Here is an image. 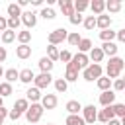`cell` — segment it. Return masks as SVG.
Wrapping results in <instances>:
<instances>
[{
	"instance_id": "d6986e66",
	"label": "cell",
	"mask_w": 125,
	"mask_h": 125,
	"mask_svg": "<svg viewBox=\"0 0 125 125\" xmlns=\"http://www.w3.org/2000/svg\"><path fill=\"white\" fill-rule=\"evenodd\" d=\"M88 8H92V12H94L96 16H100V14L105 10V2H104V0H92Z\"/></svg>"
},
{
	"instance_id": "484cf974",
	"label": "cell",
	"mask_w": 125,
	"mask_h": 125,
	"mask_svg": "<svg viewBox=\"0 0 125 125\" xmlns=\"http://www.w3.org/2000/svg\"><path fill=\"white\" fill-rule=\"evenodd\" d=\"M39 68H41V72H51L53 61H49L47 57H41V59H39Z\"/></svg>"
},
{
	"instance_id": "e0dca14e",
	"label": "cell",
	"mask_w": 125,
	"mask_h": 125,
	"mask_svg": "<svg viewBox=\"0 0 125 125\" xmlns=\"http://www.w3.org/2000/svg\"><path fill=\"white\" fill-rule=\"evenodd\" d=\"M96 119H100L102 123H107V121H111V119H115L113 117V111H111V107H104L100 113H98V117Z\"/></svg>"
},
{
	"instance_id": "b9f144b4",
	"label": "cell",
	"mask_w": 125,
	"mask_h": 125,
	"mask_svg": "<svg viewBox=\"0 0 125 125\" xmlns=\"http://www.w3.org/2000/svg\"><path fill=\"white\" fill-rule=\"evenodd\" d=\"M68 20H70V23H72V25H78V23H82V20H84V18H82V14H76V12H74L72 16H68Z\"/></svg>"
},
{
	"instance_id": "603a6c76",
	"label": "cell",
	"mask_w": 125,
	"mask_h": 125,
	"mask_svg": "<svg viewBox=\"0 0 125 125\" xmlns=\"http://www.w3.org/2000/svg\"><path fill=\"white\" fill-rule=\"evenodd\" d=\"M64 80H66V84H68V82H76V80H78V70H76V68H70V66H66Z\"/></svg>"
},
{
	"instance_id": "ee69618b",
	"label": "cell",
	"mask_w": 125,
	"mask_h": 125,
	"mask_svg": "<svg viewBox=\"0 0 125 125\" xmlns=\"http://www.w3.org/2000/svg\"><path fill=\"white\" fill-rule=\"evenodd\" d=\"M8 115H10V119H12V121H18V119L21 117V113H20L18 109H14V107H12L10 111H8Z\"/></svg>"
},
{
	"instance_id": "7bdbcfd3",
	"label": "cell",
	"mask_w": 125,
	"mask_h": 125,
	"mask_svg": "<svg viewBox=\"0 0 125 125\" xmlns=\"http://www.w3.org/2000/svg\"><path fill=\"white\" fill-rule=\"evenodd\" d=\"M59 59H61L62 62H68V61L72 59V55H70L68 51H59Z\"/></svg>"
},
{
	"instance_id": "ac0fdd59",
	"label": "cell",
	"mask_w": 125,
	"mask_h": 125,
	"mask_svg": "<svg viewBox=\"0 0 125 125\" xmlns=\"http://www.w3.org/2000/svg\"><path fill=\"white\" fill-rule=\"evenodd\" d=\"M59 6H61V10H62L64 16H72V14H74L72 0H59Z\"/></svg>"
},
{
	"instance_id": "5b68a950",
	"label": "cell",
	"mask_w": 125,
	"mask_h": 125,
	"mask_svg": "<svg viewBox=\"0 0 125 125\" xmlns=\"http://www.w3.org/2000/svg\"><path fill=\"white\" fill-rule=\"evenodd\" d=\"M102 76V66L100 64H88L86 68H84V80H88V82H94V80H98Z\"/></svg>"
},
{
	"instance_id": "ba28073f",
	"label": "cell",
	"mask_w": 125,
	"mask_h": 125,
	"mask_svg": "<svg viewBox=\"0 0 125 125\" xmlns=\"http://www.w3.org/2000/svg\"><path fill=\"white\" fill-rule=\"evenodd\" d=\"M96 117H98V111H96V107L92 104L82 107V119H84V123H94Z\"/></svg>"
},
{
	"instance_id": "6da1fadb",
	"label": "cell",
	"mask_w": 125,
	"mask_h": 125,
	"mask_svg": "<svg viewBox=\"0 0 125 125\" xmlns=\"http://www.w3.org/2000/svg\"><path fill=\"white\" fill-rule=\"evenodd\" d=\"M123 70V59L121 57H111L109 62H107V78H117Z\"/></svg>"
},
{
	"instance_id": "f546056e",
	"label": "cell",
	"mask_w": 125,
	"mask_h": 125,
	"mask_svg": "<svg viewBox=\"0 0 125 125\" xmlns=\"http://www.w3.org/2000/svg\"><path fill=\"white\" fill-rule=\"evenodd\" d=\"M111 111H113V117H125V105L123 104H113L109 105Z\"/></svg>"
},
{
	"instance_id": "7dc6e473",
	"label": "cell",
	"mask_w": 125,
	"mask_h": 125,
	"mask_svg": "<svg viewBox=\"0 0 125 125\" xmlns=\"http://www.w3.org/2000/svg\"><path fill=\"white\" fill-rule=\"evenodd\" d=\"M6 115H8V109H6L4 105H2V107H0V125L4 123V119H6Z\"/></svg>"
},
{
	"instance_id": "e575fe53",
	"label": "cell",
	"mask_w": 125,
	"mask_h": 125,
	"mask_svg": "<svg viewBox=\"0 0 125 125\" xmlns=\"http://www.w3.org/2000/svg\"><path fill=\"white\" fill-rule=\"evenodd\" d=\"M105 8L109 12H119L121 10V2L119 0H109V2H105Z\"/></svg>"
},
{
	"instance_id": "7402d4cb",
	"label": "cell",
	"mask_w": 125,
	"mask_h": 125,
	"mask_svg": "<svg viewBox=\"0 0 125 125\" xmlns=\"http://www.w3.org/2000/svg\"><path fill=\"white\" fill-rule=\"evenodd\" d=\"M113 37H115V31L109 27V29H102L100 31V39L104 41V43H109V41H113Z\"/></svg>"
},
{
	"instance_id": "30bf717a",
	"label": "cell",
	"mask_w": 125,
	"mask_h": 125,
	"mask_svg": "<svg viewBox=\"0 0 125 125\" xmlns=\"http://www.w3.org/2000/svg\"><path fill=\"white\" fill-rule=\"evenodd\" d=\"M113 102H115V92H113V90H105V92L100 94V104H102L104 107L113 105Z\"/></svg>"
},
{
	"instance_id": "f6af8a7d",
	"label": "cell",
	"mask_w": 125,
	"mask_h": 125,
	"mask_svg": "<svg viewBox=\"0 0 125 125\" xmlns=\"http://www.w3.org/2000/svg\"><path fill=\"white\" fill-rule=\"evenodd\" d=\"M113 88H115L117 92H121V90L125 88V80H121V78H117V80L113 82Z\"/></svg>"
},
{
	"instance_id": "74e56055",
	"label": "cell",
	"mask_w": 125,
	"mask_h": 125,
	"mask_svg": "<svg viewBox=\"0 0 125 125\" xmlns=\"http://www.w3.org/2000/svg\"><path fill=\"white\" fill-rule=\"evenodd\" d=\"M82 21H84V27L86 29H94L96 27V16H86Z\"/></svg>"
},
{
	"instance_id": "4316f807",
	"label": "cell",
	"mask_w": 125,
	"mask_h": 125,
	"mask_svg": "<svg viewBox=\"0 0 125 125\" xmlns=\"http://www.w3.org/2000/svg\"><path fill=\"white\" fill-rule=\"evenodd\" d=\"M29 107V102L25 100V98H20V100H16V104H14V109H18L20 113H25V109Z\"/></svg>"
},
{
	"instance_id": "c3c4849f",
	"label": "cell",
	"mask_w": 125,
	"mask_h": 125,
	"mask_svg": "<svg viewBox=\"0 0 125 125\" xmlns=\"http://www.w3.org/2000/svg\"><path fill=\"white\" fill-rule=\"evenodd\" d=\"M115 37H117L119 41H125V29H119V31H115Z\"/></svg>"
},
{
	"instance_id": "1f68e13d",
	"label": "cell",
	"mask_w": 125,
	"mask_h": 125,
	"mask_svg": "<svg viewBox=\"0 0 125 125\" xmlns=\"http://www.w3.org/2000/svg\"><path fill=\"white\" fill-rule=\"evenodd\" d=\"M64 123H66V125H86L80 115H68V117L64 119Z\"/></svg>"
},
{
	"instance_id": "8d00e7d4",
	"label": "cell",
	"mask_w": 125,
	"mask_h": 125,
	"mask_svg": "<svg viewBox=\"0 0 125 125\" xmlns=\"http://www.w3.org/2000/svg\"><path fill=\"white\" fill-rule=\"evenodd\" d=\"M10 94H12V84H8V82H0V96L6 98V96H10Z\"/></svg>"
},
{
	"instance_id": "83f0119b",
	"label": "cell",
	"mask_w": 125,
	"mask_h": 125,
	"mask_svg": "<svg viewBox=\"0 0 125 125\" xmlns=\"http://www.w3.org/2000/svg\"><path fill=\"white\" fill-rule=\"evenodd\" d=\"M0 39H2V43H12V41L16 39V31L6 29V31H2V33H0Z\"/></svg>"
},
{
	"instance_id": "52a82bcc",
	"label": "cell",
	"mask_w": 125,
	"mask_h": 125,
	"mask_svg": "<svg viewBox=\"0 0 125 125\" xmlns=\"http://www.w3.org/2000/svg\"><path fill=\"white\" fill-rule=\"evenodd\" d=\"M20 21H23L25 27H33V25L37 23V14H35L33 10H25V12H21Z\"/></svg>"
},
{
	"instance_id": "f35d334b",
	"label": "cell",
	"mask_w": 125,
	"mask_h": 125,
	"mask_svg": "<svg viewBox=\"0 0 125 125\" xmlns=\"http://www.w3.org/2000/svg\"><path fill=\"white\" fill-rule=\"evenodd\" d=\"M80 39H82V37H80V35H78L76 31H74V33H68V35H66V41H68L70 45H78V43H80Z\"/></svg>"
},
{
	"instance_id": "11a10c76",
	"label": "cell",
	"mask_w": 125,
	"mask_h": 125,
	"mask_svg": "<svg viewBox=\"0 0 125 125\" xmlns=\"http://www.w3.org/2000/svg\"><path fill=\"white\" fill-rule=\"evenodd\" d=\"M47 125H53V123H47Z\"/></svg>"
},
{
	"instance_id": "9c48e42d",
	"label": "cell",
	"mask_w": 125,
	"mask_h": 125,
	"mask_svg": "<svg viewBox=\"0 0 125 125\" xmlns=\"http://www.w3.org/2000/svg\"><path fill=\"white\" fill-rule=\"evenodd\" d=\"M57 96L55 94H45V96H41V107L43 109H55L57 107Z\"/></svg>"
},
{
	"instance_id": "db71d44e",
	"label": "cell",
	"mask_w": 125,
	"mask_h": 125,
	"mask_svg": "<svg viewBox=\"0 0 125 125\" xmlns=\"http://www.w3.org/2000/svg\"><path fill=\"white\" fill-rule=\"evenodd\" d=\"M2 105H4V102H2V96H0V107H2Z\"/></svg>"
},
{
	"instance_id": "7a4b0ae2",
	"label": "cell",
	"mask_w": 125,
	"mask_h": 125,
	"mask_svg": "<svg viewBox=\"0 0 125 125\" xmlns=\"http://www.w3.org/2000/svg\"><path fill=\"white\" fill-rule=\"evenodd\" d=\"M88 62H90V61H88V55H84V53H76V55L66 62V66L76 68V70L80 72L82 68H86V66H88Z\"/></svg>"
},
{
	"instance_id": "60d3db41",
	"label": "cell",
	"mask_w": 125,
	"mask_h": 125,
	"mask_svg": "<svg viewBox=\"0 0 125 125\" xmlns=\"http://www.w3.org/2000/svg\"><path fill=\"white\" fill-rule=\"evenodd\" d=\"M20 23H21V21H20V18H8V29H12V31H16Z\"/></svg>"
},
{
	"instance_id": "d6a6232c",
	"label": "cell",
	"mask_w": 125,
	"mask_h": 125,
	"mask_svg": "<svg viewBox=\"0 0 125 125\" xmlns=\"http://www.w3.org/2000/svg\"><path fill=\"white\" fill-rule=\"evenodd\" d=\"M90 49H92V41H90V39H84V37H82V39H80V43H78V51L86 55V51H90Z\"/></svg>"
},
{
	"instance_id": "f5cc1de1",
	"label": "cell",
	"mask_w": 125,
	"mask_h": 125,
	"mask_svg": "<svg viewBox=\"0 0 125 125\" xmlns=\"http://www.w3.org/2000/svg\"><path fill=\"white\" fill-rule=\"evenodd\" d=\"M0 76H4V68H2V64H0Z\"/></svg>"
},
{
	"instance_id": "f1b7e54d",
	"label": "cell",
	"mask_w": 125,
	"mask_h": 125,
	"mask_svg": "<svg viewBox=\"0 0 125 125\" xmlns=\"http://www.w3.org/2000/svg\"><path fill=\"white\" fill-rule=\"evenodd\" d=\"M4 76H6V82L12 84V82L20 76V70H16V68H8V70H4Z\"/></svg>"
},
{
	"instance_id": "d4e9b609",
	"label": "cell",
	"mask_w": 125,
	"mask_h": 125,
	"mask_svg": "<svg viewBox=\"0 0 125 125\" xmlns=\"http://www.w3.org/2000/svg\"><path fill=\"white\" fill-rule=\"evenodd\" d=\"M88 6H90V2H88V0H76V2H72V8H74V12H76V14H82Z\"/></svg>"
},
{
	"instance_id": "d590c367",
	"label": "cell",
	"mask_w": 125,
	"mask_h": 125,
	"mask_svg": "<svg viewBox=\"0 0 125 125\" xmlns=\"http://www.w3.org/2000/svg\"><path fill=\"white\" fill-rule=\"evenodd\" d=\"M66 88H68V84H66L64 78H57L55 80V90L57 92H66Z\"/></svg>"
},
{
	"instance_id": "ffe728a7",
	"label": "cell",
	"mask_w": 125,
	"mask_h": 125,
	"mask_svg": "<svg viewBox=\"0 0 125 125\" xmlns=\"http://www.w3.org/2000/svg\"><path fill=\"white\" fill-rule=\"evenodd\" d=\"M16 39L20 41V45H29V41H31V31H27V29L18 31V33H16Z\"/></svg>"
},
{
	"instance_id": "9a60e30c",
	"label": "cell",
	"mask_w": 125,
	"mask_h": 125,
	"mask_svg": "<svg viewBox=\"0 0 125 125\" xmlns=\"http://www.w3.org/2000/svg\"><path fill=\"white\" fill-rule=\"evenodd\" d=\"M102 59H104L102 49H100V47H92V49H90V57H88V61H94V64H98V62H102Z\"/></svg>"
},
{
	"instance_id": "816d5d0a",
	"label": "cell",
	"mask_w": 125,
	"mask_h": 125,
	"mask_svg": "<svg viewBox=\"0 0 125 125\" xmlns=\"http://www.w3.org/2000/svg\"><path fill=\"white\" fill-rule=\"evenodd\" d=\"M18 6H20V8H21V6H27V0H20V2H18Z\"/></svg>"
},
{
	"instance_id": "8fae6325",
	"label": "cell",
	"mask_w": 125,
	"mask_h": 125,
	"mask_svg": "<svg viewBox=\"0 0 125 125\" xmlns=\"http://www.w3.org/2000/svg\"><path fill=\"white\" fill-rule=\"evenodd\" d=\"M16 57L21 59V61H23V59H29V57H31V47H29V45H18V47H16Z\"/></svg>"
},
{
	"instance_id": "4dcf8cb0",
	"label": "cell",
	"mask_w": 125,
	"mask_h": 125,
	"mask_svg": "<svg viewBox=\"0 0 125 125\" xmlns=\"http://www.w3.org/2000/svg\"><path fill=\"white\" fill-rule=\"evenodd\" d=\"M8 16L10 18H20L21 16V8L18 4H8Z\"/></svg>"
},
{
	"instance_id": "3957f363",
	"label": "cell",
	"mask_w": 125,
	"mask_h": 125,
	"mask_svg": "<svg viewBox=\"0 0 125 125\" xmlns=\"http://www.w3.org/2000/svg\"><path fill=\"white\" fill-rule=\"evenodd\" d=\"M41 115H43L41 104H31V105L25 109V119H27L29 123H37V121L41 119Z\"/></svg>"
},
{
	"instance_id": "4fadbf2b",
	"label": "cell",
	"mask_w": 125,
	"mask_h": 125,
	"mask_svg": "<svg viewBox=\"0 0 125 125\" xmlns=\"http://www.w3.org/2000/svg\"><path fill=\"white\" fill-rule=\"evenodd\" d=\"M25 94H27V96H25V100H27V102H31V104H39V100H41V92H39L35 86H33V88H29Z\"/></svg>"
},
{
	"instance_id": "7c38bea8",
	"label": "cell",
	"mask_w": 125,
	"mask_h": 125,
	"mask_svg": "<svg viewBox=\"0 0 125 125\" xmlns=\"http://www.w3.org/2000/svg\"><path fill=\"white\" fill-rule=\"evenodd\" d=\"M96 25L102 27V29H109V27H111V18L105 16V14H100V16L96 18Z\"/></svg>"
},
{
	"instance_id": "cb8c5ba5",
	"label": "cell",
	"mask_w": 125,
	"mask_h": 125,
	"mask_svg": "<svg viewBox=\"0 0 125 125\" xmlns=\"http://www.w3.org/2000/svg\"><path fill=\"white\" fill-rule=\"evenodd\" d=\"M96 84H98V88H100L102 92H105V90L111 88V80H109L107 76H100V78L96 80Z\"/></svg>"
},
{
	"instance_id": "277c9868",
	"label": "cell",
	"mask_w": 125,
	"mask_h": 125,
	"mask_svg": "<svg viewBox=\"0 0 125 125\" xmlns=\"http://www.w3.org/2000/svg\"><path fill=\"white\" fill-rule=\"evenodd\" d=\"M66 35H68V31H66V29L57 27V29H53V31L47 35V41H49V45H55V47H57V43L66 41Z\"/></svg>"
},
{
	"instance_id": "44dd1931",
	"label": "cell",
	"mask_w": 125,
	"mask_h": 125,
	"mask_svg": "<svg viewBox=\"0 0 125 125\" xmlns=\"http://www.w3.org/2000/svg\"><path fill=\"white\" fill-rule=\"evenodd\" d=\"M100 49H102V53H104V55H109V57H115V53H117V45H115L113 41H109V43H104Z\"/></svg>"
},
{
	"instance_id": "ab89813d",
	"label": "cell",
	"mask_w": 125,
	"mask_h": 125,
	"mask_svg": "<svg viewBox=\"0 0 125 125\" xmlns=\"http://www.w3.org/2000/svg\"><path fill=\"white\" fill-rule=\"evenodd\" d=\"M41 16H43L45 20H53V18H55V10L47 6V8H43V10H41Z\"/></svg>"
},
{
	"instance_id": "681fc988",
	"label": "cell",
	"mask_w": 125,
	"mask_h": 125,
	"mask_svg": "<svg viewBox=\"0 0 125 125\" xmlns=\"http://www.w3.org/2000/svg\"><path fill=\"white\" fill-rule=\"evenodd\" d=\"M6 55H8V53H6V47H0V62L6 61Z\"/></svg>"
},
{
	"instance_id": "bcb514c9",
	"label": "cell",
	"mask_w": 125,
	"mask_h": 125,
	"mask_svg": "<svg viewBox=\"0 0 125 125\" xmlns=\"http://www.w3.org/2000/svg\"><path fill=\"white\" fill-rule=\"evenodd\" d=\"M6 29H8V18L0 16V33H2V31H6Z\"/></svg>"
},
{
	"instance_id": "5bb4252c",
	"label": "cell",
	"mask_w": 125,
	"mask_h": 125,
	"mask_svg": "<svg viewBox=\"0 0 125 125\" xmlns=\"http://www.w3.org/2000/svg\"><path fill=\"white\" fill-rule=\"evenodd\" d=\"M66 111H68V115H78V111H82V105H80V102H76V100H70V102H66Z\"/></svg>"
},
{
	"instance_id": "836d02e7",
	"label": "cell",
	"mask_w": 125,
	"mask_h": 125,
	"mask_svg": "<svg viewBox=\"0 0 125 125\" xmlns=\"http://www.w3.org/2000/svg\"><path fill=\"white\" fill-rule=\"evenodd\" d=\"M47 59H49V61H57V59H59V49H57L55 45H49V47H47Z\"/></svg>"
},
{
	"instance_id": "f907efd6",
	"label": "cell",
	"mask_w": 125,
	"mask_h": 125,
	"mask_svg": "<svg viewBox=\"0 0 125 125\" xmlns=\"http://www.w3.org/2000/svg\"><path fill=\"white\" fill-rule=\"evenodd\" d=\"M105 125H121V119H111V121H107Z\"/></svg>"
},
{
	"instance_id": "2e32d148",
	"label": "cell",
	"mask_w": 125,
	"mask_h": 125,
	"mask_svg": "<svg viewBox=\"0 0 125 125\" xmlns=\"http://www.w3.org/2000/svg\"><path fill=\"white\" fill-rule=\"evenodd\" d=\"M20 82H23V84H29L33 78H35V74H33V70L31 68H23V70H20Z\"/></svg>"
},
{
	"instance_id": "8992f818",
	"label": "cell",
	"mask_w": 125,
	"mask_h": 125,
	"mask_svg": "<svg viewBox=\"0 0 125 125\" xmlns=\"http://www.w3.org/2000/svg\"><path fill=\"white\" fill-rule=\"evenodd\" d=\"M33 82H35V88L41 90V88H47L53 82V76H51V72H41V74H37L33 78Z\"/></svg>"
}]
</instances>
